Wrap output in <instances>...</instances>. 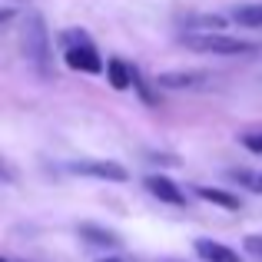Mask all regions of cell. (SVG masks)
I'll return each instance as SVG.
<instances>
[{"mask_svg": "<svg viewBox=\"0 0 262 262\" xmlns=\"http://www.w3.org/2000/svg\"><path fill=\"white\" fill-rule=\"evenodd\" d=\"M189 50L196 53H216V57H243V53H256V43L226 37V33H189L183 40Z\"/></svg>", "mask_w": 262, "mask_h": 262, "instance_id": "1", "label": "cell"}, {"mask_svg": "<svg viewBox=\"0 0 262 262\" xmlns=\"http://www.w3.org/2000/svg\"><path fill=\"white\" fill-rule=\"evenodd\" d=\"M24 50H27V60H30V63L47 77L50 40H47V27H43V20H40L37 13H33V17H27V24H24Z\"/></svg>", "mask_w": 262, "mask_h": 262, "instance_id": "2", "label": "cell"}, {"mask_svg": "<svg viewBox=\"0 0 262 262\" xmlns=\"http://www.w3.org/2000/svg\"><path fill=\"white\" fill-rule=\"evenodd\" d=\"M63 60L70 70H80V73H100L103 70V60L100 53L93 50V43H80V47H67L63 50Z\"/></svg>", "mask_w": 262, "mask_h": 262, "instance_id": "3", "label": "cell"}, {"mask_svg": "<svg viewBox=\"0 0 262 262\" xmlns=\"http://www.w3.org/2000/svg\"><path fill=\"white\" fill-rule=\"evenodd\" d=\"M77 173H83V176H96V179H110V183H126V169L120 166V163H113V160H86V163H77Z\"/></svg>", "mask_w": 262, "mask_h": 262, "instance_id": "4", "label": "cell"}, {"mask_svg": "<svg viewBox=\"0 0 262 262\" xmlns=\"http://www.w3.org/2000/svg\"><path fill=\"white\" fill-rule=\"evenodd\" d=\"M146 189L153 192L160 203H169V206H183V203H186L183 189H179L173 179H166V176H149V179H146Z\"/></svg>", "mask_w": 262, "mask_h": 262, "instance_id": "5", "label": "cell"}, {"mask_svg": "<svg viewBox=\"0 0 262 262\" xmlns=\"http://www.w3.org/2000/svg\"><path fill=\"white\" fill-rule=\"evenodd\" d=\"M196 256L203 262H243L229 246L223 243H212V239H196Z\"/></svg>", "mask_w": 262, "mask_h": 262, "instance_id": "6", "label": "cell"}, {"mask_svg": "<svg viewBox=\"0 0 262 262\" xmlns=\"http://www.w3.org/2000/svg\"><path fill=\"white\" fill-rule=\"evenodd\" d=\"M106 80L113 90H126L129 83H133V70H129L123 60H110L106 63Z\"/></svg>", "mask_w": 262, "mask_h": 262, "instance_id": "7", "label": "cell"}, {"mask_svg": "<svg viewBox=\"0 0 262 262\" xmlns=\"http://www.w3.org/2000/svg\"><path fill=\"white\" fill-rule=\"evenodd\" d=\"M196 196L206 199V203L223 206V209H239V196H232V192H226V189H209V186H199Z\"/></svg>", "mask_w": 262, "mask_h": 262, "instance_id": "8", "label": "cell"}, {"mask_svg": "<svg viewBox=\"0 0 262 262\" xmlns=\"http://www.w3.org/2000/svg\"><path fill=\"white\" fill-rule=\"evenodd\" d=\"M80 236H83L90 246H106V249L120 246V239H116L110 229H100V226H80Z\"/></svg>", "mask_w": 262, "mask_h": 262, "instance_id": "9", "label": "cell"}, {"mask_svg": "<svg viewBox=\"0 0 262 262\" xmlns=\"http://www.w3.org/2000/svg\"><path fill=\"white\" fill-rule=\"evenodd\" d=\"M199 80H203L199 73H160L156 83L166 86V90H186V86H196Z\"/></svg>", "mask_w": 262, "mask_h": 262, "instance_id": "10", "label": "cell"}, {"mask_svg": "<svg viewBox=\"0 0 262 262\" xmlns=\"http://www.w3.org/2000/svg\"><path fill=\"white\" fill-rule=\"evenodd\" d=\"M232 20L243 27H262V4H243L232 10Z\"/></svg>", "mask_w": 262, "mask_h": 262, "instance_id": "11", "label": "cell"}, {"mask_svg": "<svg viewBox=\"0 0 262 262\" xmlns=\"http://www.w3.org/2000/svg\"><path fill=\"white\" fill-rule=\"evenodd\" d=\"M229 179L246 186L249 192H262V173H256V169H229Z\"/></svg>", "mask_w": 262, "mask_h": 262, "instance_id": "12", "label": "cell"}, {"mask_svg": "<svg viewBox=\"0 0 262 262\" xmlns=\"http://www.w3.org/2000/svg\"><path fill=\"white\" fill-rule=\"evenodd\" d=\"M243 146L252 149V153H262V133H246L243 136Z\"/></svg>", "mask_w": 262, "mask_h": 262, "instance_id": "13", "label": "cell"}, {"mask_svg": "<svg viewBox=\"0 0 262 262\" xmlns=\"http://www.w3.org/2000/svg\"><path fill=\"white\" fill-rule=\"evenodd\" d=\"M246 252L256 256V259H262V236H249V239H246Z\"/></svg>", "mask_w": 262, "mask_h": 262, "instance_id": "14", "label": "cell"}, {"mask_svg": "<svg viewBox=\"0 0 262 262\" xmlns=\"http://www.w3.org/2000/svg\"><path fill=\"white\" fill-rule=\"evenodd\" d=\"M100 262H126V259H113V256H106V259H100Z\"/></svg>", "mask_w": 262, "mask_h": 262, "instance_id": "15", "label": "cell"}, {"mask_svg": "<svg viewBox=\"0 0 262 262\" xmlns=\"http://www.w3.org/2000/svg\"><path fill=\"white\" fill-rule=\"evenodd\" d=\"M0 262H13V259H0Z\"/></svg>", "mask_w": 262, "mask_h": 262, "instance_id": "16", "label": "cell"}]
</instances>
